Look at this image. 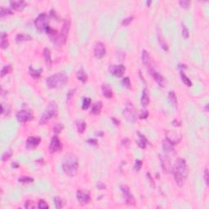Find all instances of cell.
I'll list each match as a JSON object with an SVG mask.
<instances>
[{
	"label": "cell",
	"mask_w": 209,
	"mask_h": 209,
	"mask_svg": "<svg viewBox=\"0 0 209 209\" xmlns=\"http://www.w3.org/2000/svg\"><path fill=\"white\" fill-rule=\"evenodd\" d=\"M175 181L179 186H182L188 176V167L184 158H178L172 169Z\"/></svg>",
	"instance_id": "cell-1"
},
{
	"label": "cell",
	"mask_w": 209,
	"mask_h": 209,
	"mask_svg": "<svg viewBox=\"0 0 209 209\" xmlns=\"http://www.w3.org/2000/svg\"><path fill=\"white\" fill-rule=\"evenodd\" d=\"M78 159L73 154H69L65 158L62 163V169L64 173L68 176L72 177L77 173L78 168Z\"/></svg>",
	"instance_id": "cell-2"
},
{
	"label": "cell",
	"mask_w": 209,
	"mask_h": 209,
	"mask_svg": "<svg viewBox=\"0 0 209 209\" xmlns=\"http://www.w3.org/2000/svg\"><path fill=\"white\" fill-rule=\"evenodd\" d=\"M68 82V77L65 73H57L50 75L46 79V84L49 88H61Z\"/></svg>",
	"instance_id": "cell-3"
},
{
	"label": "cell",
	"mask_w": 209,
	"mask_h": 209,
	"mask_svg": "<svg viewBox=\"0 0 209 209\" xmlns=\"http://www.w3.org/2000/svg\"><path fill=\"white\" fill-rule=\"evenodd\" d=\"M57 115V106L55 101H51L48 105L47 109L43 112V114L40 118L39 120V124L40 125H45L47 123V122L52 119V118L56 117Z\"/></svg>",
	"instance_id": "cell-4"
},
{
	"label": "cell",
	"mask_w": 209,
	"mask_h": 209,
	"mask_svg": "<svg viewBox=\"0 0 209 209\" xmlns=\"http://www.w3.org/2000/svg\"><path fill=\"white\" fill-rule=\"evenodd\" d=\"M69 28H70V21L69 19H66L64 21L61 30L60 32V34L57 35L55 38H53V40L55 44L58 46V47H61L66 42V39L68 37L69 31Z\"/></svg>",
	"instance_id": "cell-5"
},
{
	"label": "cell",
	"mask_w": 209,
	"mask_h": 209,
	"mask_svg": "<svg viewBox=\"0 0 209 209\" xmlns=\"http://www.w3.org/2000/svg\"><path fill=\"white\" fill-rule=\"evenodd\" d=\"M48 22H49V18L48 16L45 12H42L37 16V18L34 21V25L37 30L40 32H44L48 27Z\"/></svg>",
	"instance_id": "cell-6"
},
{
	"label": "cell",
	"mask_w": 209,
	"mask_h": 209,
	"mask_svg": "<svg viewBox=\"0 0 209 209\" xmlns=\"http://www.w3.org/2000/svg\"><path fill=\"white\" fill-rule=\"evenodd\" d=\"M123 115L125 116L126 119L130 123H135L137 119V113L136 108L134 105L129 103L126 104L125 108L123 110Z\"/></svg>",
	"instance_id": "cell-7"
},
{
	"label": "cell",
	"mask_w": 209,
	"mask_h": 209,
	"mask_svg": "<svg viewBox=\"0 0 209 209\" xmlns=\"http://www.w3.org/2000/svg\"><path fill=\"white\" fill-rule=\"evenodd\" d=\"M33 114L29 110H19L16 114V118L17 121L21 123H25L28 121L31 120L33 119Z\"/></svg>",
	"instance_id": "cell-8"
},
{
	"label": "cell",
	"mask_w": 209,
	"mask_h": 209,
	"mask_svg": "<svg viewBox=\"0 0 209 209\" xmlns=\"http://www.w3.org/2000/svg\"><path fill=\"white\" fill-rule=\"evenodd\" d=\"M120 189L122 193H123L126 204H128V205H134L135 204V199H134L133 195L131 193L128 186H127L125 185H122L120 186Z\"/></svg>",
	"instance_id": "cell-9"
},
{
	"label": "cell",
	"mask_w": 209,
	"mask_h": 209,
	"mask_svg": "<svg viewBox=\"0 0 209 209\" xmlns=\"http://www.w3.org/2000/svg\"><path fill=\"white\" fill-rule=\"evenodd\" d=\"M62 150V144L58 138L57 135L53 136L51 139V142L49 145V151L50 153H57L61 151Z\"/></svg>",
	"instance_id": "cell-10"
},
{
	"label": "cell",
	"mask_w": 209,
	"mask_h": 209,
	"mask_svg": "<svg viewBox=\"0 0 209 209\" xmlns=\"http://www.w3.org/2000/svg\"><path fill=\"white\" fill-rule=\"evenodd\" d=\"M76 198L81 205H86V204H89L91 196H90L89 192H88V191L79 189L76 192Z\"/></svg>",
	"instance_id": "cell-11"
},
{
	"label": "cell",
	"mask_w": 209,
	"mask_h": 209,
	"mask_svg": "<svg viewBox=\"0 0 209 209\" xmlns=\"http://www.w3.org/2000/svg\"><path fill=\"white\" fill-rule=\"evenodd\" d=\"M125 66L122 64L119 65H111L109 67V71L110 73L115 75L116 77H122L125 72Z\"/></svg>",
	"instance_id": "cell-12"
},
{
	"label": "cell",
	"mask_w": 209,
	"mask_h": 209,
	"mask_svg": "<svg viewBox=\"0 0 209 209\" xmlns=\"http://www.w3.org/2000/svg\"><path fill=\"white\" fill-rule=\"evenodd\" d=\"M149 73L151 74L152 77L154 79V81L156 82L159 87H161V88H164L165 87V85H166V80H165V78L162 76L161 73L156 71L154 69V68L150 70H149Z\"/></svg>",
	"instance_id": "cell-13"
},
{
	"label": "cell",
	"mask_w": 209,
	"mask_h": 209,
	"mask_svg": "<svg viewBox=\"0 0 209 209\" xmlns=\"http://www.w3.org/2000/svg\"><path fill=\"white\" fill-rule=\"evenodd\" d=\"M106 53L105 46L103 42H97L95 44L94 47V55L97 59H101L104 57V56Z\"/></svg>",
	"instance_id": "cell-14"
},
{
	"label": "cell",
	"mask_w": 209,
	"mask_h": 209,
	"mask_svg": "<svg viewBox=\"0 0 209 209\" xmlns=\"http://www.w3.org/2000/svg\"><path fill=\"white\" fill-rule=\"evenodd\" d=\"M141 61H142L143 65H146V67L148 69V71L150 70V69H154V65H153L151 57H150L149 52H147L146 49H143V50H142Z\"/></svg>",
	"instance_id": "cell-15"
},
{
	"label": "cell",
	"mask_w": 209,
	"mask_h": 209,
	"mask_svg": "<svg viewBox=\"0 0 209 209\" xmlns=\"http://www.w3.org/2000/svg\"><path fill=\"white\" fill-rule=\"evenodd\" d=\"M40 142H41V137L40 136H29L28 139L26 140V147L29 150L34 149L40 144Z\"/></svg>",
	"instance_id": "cell-16"
},
{
	"label": "cell",
	"mask_w": 209,
	"mask_h": 209,
	"mask_svg": "<svg viewBox=\"0 0 209 209\" xmlns=\"http://www.w3.org/2000/svg\"><path fill=\"white\" fill-rule=\"evenodd\" d=\"M137 136H138V140H136V144L137 146L141 148V149H145L146 147L147 144L149 143L146 137L144 136L143 134H141L140 131L137 132Z\"/></svg>",
	"instance_id": "cell-17"
},
{
	"label": "cell",
	"mask_w": 209,
	"mask_h": 209,
	"mask_svg": "<svg viewBox=\"0 0 209 209\" xmlns=\"http://www.w3.org/2000/svg\"><path fill=\"white\" fill-rule=\"evenodd\" d=\"M10 6L12 9L16 11H22L26 6L25 1H11L10 2Z\"/></svg>",
	"instance_id": "cell-18"
},
{
	"label": "cell",
	"mask_w": 209,
	"mask_h": 209,
	"mask_svg": "<svg viewBox=\"0 0 209 209\" xmlns=\"http://www.w3.org/2000/svg\"><path fill=\"white\" fill-rule=\"evenodd\" d=\"M101 91H102V94L105 98L110 99L113 97V90L108 84H102Z\"/></svg>",
	"instance_id": "cell-19"
},
{
	"label": "cell",
	"mask_w": 209,
	"mask_h": 209,
	"mask_svg": "<svg viewBox=\"0 0 209 209\" xmlns=\"http://www.w3.org/2000/svg\"><path fill=\"white\" fill-rule=\"evenodd\" d=\"M141 101L143 107H146L147 105L149 104V103H150V95H149V92H148L147 88L143 89Z\"/></svg>",
	"instance_id": "cell-20"
},
{
	"label": "cell",
	"mask_w": 209,
	"mask_h": 209,
	"mask_svg": "<svg viewBox=\"0 0 209 209\" xmlns=\"http://www.w3.org/2000/svg\"><path fill=\"white\" fill-rule=\"evenodd\" d=\"M0 47L2 49H6L9 46V42L7 39V34L5 32L1 33V36H0Z\"/></svg>",
	"instance_id": "cell-21"
},
{
	"label": "cell",
	"mask_w": 209,
	"mask_h": 209,
	"mask_svg": "<svg viewBox=\"0 0 209 209\" xmlns=\"http://www.w3.org/2000/svg\"><path fill=\"white\" fill-rule=\"evenodd\" d=\"M42 72V68L35 69L33 68L32 66H30V68H29V73H30V75L31 76L32 78H35V79H38V78H39L41 77Z\"/></svg>",
	"instance_id": "cell-22"
},
{
	"label": "cell",
	"mask_w": 209,
	"mask_h": 209,
	"mask_svg": "<svg viewBox=\"0 0 209 209\" xmlns=\"http://www.w3.org/2000/svg\"><path fill=\"white\" fill-rule=\"evenodd\" d=\"M101 109H102V102L99 100V101H96L94 104H92V109H91V114L94 115H99L101 111Z\"/></svg>",
	"instance_id": "cell-23"
},
{
	"label": "cell",
	"mask_w": 209,
	"mask_h": 209,
	"mask_svg": "<svg viewBox=\"0 0 209 209\" xmlns=\"http://www.w3.org/2000/svg\"><path fill=\"white\" fill-rule=\"evenodd\" d=\"M158 41L160 46H161V47H162L164 51H167L168 50V46H167V42L165 41V39H164V38L162 35L161 31H160L159 29H158Z\"/></svg>",
	"instance_id": "cell-24"
},
{
	"label": "cell",
	"mask_w": 209,
	"mask_h": 209,
	"mask_svg": "<svg viewBox=\"0 0 209 209\" xmlns=\"http://www.w3.org/2000/svg\"><path fill=\"white\" fill-rule=\"evenodd\" d=\"M162 149L166 152H172L174 150V144L167 140V138L162 141Z\"/></svg>",
	"instance_id": "cell-25"
},
{
	"label": "cell",
	"mask_w": 209,
	"mask_h": 209,
	"mask_svg": "<svg viewBox=\"0 0 209 209\" xmlns=\"http://www.w3.org/2000/svg\"><path fill=\"white\" fill-rule=\"evenodd\" d=\"M32 38L30 35L29 34H18L16 36V42H26V41H30Z\"/></svg>",
	"instance_id": "cell-26"
},
{
	"label": "cell",
	"mask_w": 209,
	"mask_h": 209,
	"mask_svg": "<svg viewBox=\"0 0 209 209\" xmlns=\"http://www.w3.org/2000/svg\"><path fill=\"white\" fill-rule=\"evenodd\" d=\"M76 75H77V78L82 83H86L88 81V74L84 71V69H78Z\"/></svg>",
	"instance_id": "cell-27"
},
{
	"label": "cell",
	"mask_w": 209,
	"mask_h": 209,
	"mask_svg": "<svg viewBox=\"0 0 209 209\" xmlns=\"http://www.w3.org/2000/svg\"><path fill=\"white\" fill-rule=\"evenodd\" d=\"M168 98H169V100L170 102L172 103L173 106L175 108L177 107V95L175 93V92L172 90L168 92Z\"/></svg>",
	"instance_id": "cell-28"
},
{
	"label": "cell",
	"mask_w": 209,
	"mask_h": 209,
	"mask_svg": "<svg viewBox=\"0 0 209 209\" xmlns=\"http://www.w3.org/2000/svg\"><path fill=\"white\" fill-rule=\"evenodd\" d=\"M76 126H77V130H78V132L84 133V131L86 130V127H87V123L84 120H79L76 123Z\"/></svg>",
	"instance_id": "cell-29"
},
{
	"label": "cell",
	"mask_w": 209,
	"mask_h": 209,
	"mask_svg": "<svg viewBox=\"0 0 209 209\" xmlns=\"http://www.w3.org/2000/svg\"><path fill=\"white\" fill-rule=\"evenodd\" d=\"M43 57H44V60H45V62L47 63L48 65L51 64V62H52L51 52H50V50L47 47H45L43 49Z\"/></svg>",
	"instance_id": "cell-30"
},
{
	"label": "cell",
	"mask_w": 209,
	"mask_h": 209,
	"mask_svg": "<svg viewBox=\"0 0 209 209\" xmlns=\"http://www.w3.org/2000/svg\"><path fill=\"white\" fill-rule=\"evenodd\" d=\"M13 12L11 10L10 8H6L3 7H1L0 8V17L3 19V17H5L7 16H9V15H12Z\"/></svg>",
	"instance_id": "cell-31"
},
{
	"label": "cell",
	"mask_w": 209,
	"mask_h": 209,
	"mask_svg": "<svg viewBox=\"0 0 209 209\" xmlns=\"http://www.w3.org/2000/svg\"><path fill=\"white\" fill-rule=\"evenodd\" d=\"M180 74H181V81H182L183 83L185 84L187 87H191V86H192V82H191V80L185 75V73H184V71H181V72H180Z\"/></svg>",
	"instance_id": "cell-32"
},
{
	"label": "cell",
	"mask_w": 209,
	"mask_h": 209,
	"mask_svg": "<svg viewBox=\"0 0 209 209\" xmlns=\"http://www.w3.org/2000/svg\"><path fill=\"white\" fill-rule=\"evenodd\" d=\"M11 69H12V67H11V65L10 64L9 65H7L5 66H3L2 69H1V77L3 78V77H4L5 75L7 74H8V73H10L11 71Z\"/></svg>",
	"instance_id": "cell-33"
},
{
	"label": "cell",
	"mask_w": 209,
	"mask_h": 209,
	"mask_svg": "<svg viewBox=\"0 0 209 209\" xmlns=\"http://www.w3.org/2000/svg\"><path fill=\"white\" fill-rule=\"evenodd\" d=\"M161 159V162H162V168L167 172L169 170V167H170V164H169V160L167 158V156H163L160 158Z\"/></svg>",
	"instance_id": "cell-34"
},
{
	"label": "cell",
	"mask_w": 209,
	"mask_h": 209,
	"mask_svg": "<svg viewBox=\"0 0 209 209\" xmlns=\"http://www.w3.org/2000/svg\"><path fill=\"white\" fill-rule=\"evenodd\" d=\"M121 84H123L127 89L131 88V80L129 77H124V78L121 80Z\"/></svg>",
	"instance_id": "cell-35"
},
{
	"label": "cell",
	"mask_w": 209,
	"mask_h": 209,
	"mask_svg": "<svg viewBox=\"0 0 209 209\" xmlns=\"http://www.w3.org/2000/svg\"><path fill=\"white\" fill-rule=\"evenodd\" d=\"M34 181V179L30 177H22L18 178V182L21 184H30Z\"/></svg>",
	"instance_id": "cell-36"
},
{
	"label": "cell",
	"mask_w": 209,
	"mask_h": 209,
	"mask_svg": "<svg viewBox=\"0 0 209 209\" xmlns=\"http://www.w3.org/2000/svg\"><path fill=\"white\" fill-rule=\"evenodd\" d=\"M11 155H12V151H11V150H6V151L3 154L1 159H2V161L6 162V161H7V160L10 158L11 157Z\"/></svg>",
	"instance_id": "cell-37"
},
{
	"label": "cell",
	"mask_w": 209,
	"mask_h": 209,
	"mask_svg": "<svg viewBox=\"0 0 209 209\" xmlns=\"http://www.w3.org/2000/svg\"><path fill=\"white\" fill-rule=\"evenodd\" d=\"M54 204H55L56 208L58 209L62 208L63 206H64V202L60 197H55L54 198Z\"/></svg>",
	"instance_id": "cell-38"
},
{
	"label": "cell",
	"mask_w": 209,
	"mask_h": 209,
	"mask_svg": "<svg viewBox=\"0 0 209 209\" xmlns=\"http://www.w3.org/2000/svg\"><path fill=\"white\" fill-rule=\"evenodd\" d=\"M91 102H92V100L89 97H84L83 100V103H82V109L83 110L88 109L89 106L91 105Z\"/></svg>",
	"instance_id": "cell-39"
},
{
	"label": "cell",
	"mask_w": 209,
	"mask_h": 209,
	"mask_svg": "<svg viewBox=\"0 0 209 209\" xmlns=\"http://www.w3.org/2000/svg\"><path fill=\"white\" fill-rule=\"evenodd\" d=\"M181 34L184 38L187 39L189 36V32L188 28L185 24H182V27H181Z\"/></svg>",
	"instance_id": "cell-40"
},
{
	"label": "cell",
	"mask_w": 209,
	"mask_h": 209,
	"mask_svg": "<svg viewBox=\"0 0 209 209\" xmlns=\"http://www.w3.org/2000/svg\"><path fill=\"white\" fill-rule=\"evenodd\" d=\"M64 128V126L62 125V123H57L56 125L54 126V127H53V131H54V133L57 135V134H59L62 129Z\"/></svg>",
	"instance_id": "cell-41"
},
{
	"label": "cell",
	"mask_w": 209,
	"mask_h": 209,
	"mask_svg": "<svg viewBox=\"0 0 209 209\" xmlns=\"http://www.w3.org/2000/svg\"><path fill=\"white\" fill-rule=\"evenodd\" d=\"M179 4L183 8H185V9H188L189 7H190L191 2H190V1H188V0H183V1H180V2H179Z\"/></svg>",
	"instance_id": "cell-42"
},
{
	"label": "cell",
	"mask_w": 209,
	"mask_h": 209,
	"mask_svg": "<svg viewBox=\"0 0 209 209\" xmlns=\"http://www.w3.org/2000/svg\"><path fill=\"white\" fill-rule=\"evenodd\" d=\"M38 207L41 209H46L49 208V206H48V204H47V202H45V201L42 200V199H40V200L38 201Z\"/></svg>",
	"instance_id": "cell-43"
},
{
	"label": "cell",
	"mask_w": 209,
	"mask_h": 209,
	"mask_svg": "<svg viewBox=\"0 0 209 209\" xmlns=\"http://www.w3.org/2000/svg\"><path fill=\"white\" fill-rule=\"evenodd\" d=\"M141 167H142V161L140 160V159H136V162H135V164H134V170L136 171V172H139L140 170H141Z\"/></svg>",
	"instance_id": "cell-44"
},
{
	"label": "cell",
	"mask_w": 209,
	"mask_h": 209,
	"mask_svg": "<svg viewBox=\"0 0 209 209\" xmlns=\"http://www.w3.org/2000/svg\"><path fill=\"white\" fill-rule=\"evenodd\" d=\"M25 208L27 209H32V208H36V206L34 205V201H31V200H27L26 203H25Z\"/></svg>",
	"instance_id": "cell-45"
},
{
	"label": "cell",
	"mask_w": 209,
	"mask_h": 209,
	"mask_svg": "<svg viewBox=\"0 0 209 209\" xmlns=\"http://www.w3.org/2000/svg\"><path fill=\"white\" fill-rule=\"evenodd\" d=\"M132 20H133V16H127V17H126V18H124V19L122 21V25L124 26H128L131 22L132 21Z\"/></svg>",
	"instance_id": "cell-46"
},
{
	"label": "cell",
	"mask_w": 209,
	"mask_h": 209,
	"mask_svg": "<svg viewBox=\"0 0 209 209\" xmlns=\"http://www.w3.org/2000/svg\"><path fill=\"white\" fill-rule=\"evenodd\" d=\"M1 107H2V114L3 115V114H5L7 116H8L9 115V114L11 113V108H10V106L8 105L7 106V109H5V106H4V104H3L2 103V104H1Z\"/></svg>",
	"instance_id": "cell-47"
},
{
	"label": "cell",
	"mask_w": 209,
	"mask_h": 209,
	"mask_svg": "<svg viewBox=\"0 0 209 209\" xmlns=\"http://www.w3.org/2000/svg\"><path fill=\"white\" fill-rule=\"evenodd\" d=\"M148 116H149V112H148V110H144L141 112V114L139 115V119H146L147 118H148Z\"/></svg>",
	"instance_id": "cell-48"
},
{
	"label": "cell",
	"mask_w": 209,
	"mask_h": 209,
	"mask_svg": "<svg viewBox=\"0 0 209 209\" xmlns=\"http://www.w3.org/2000/svg\"><path fill=\"white\" fill-rule=\"evenodd\" d=\"M75 91H76V89L75 88L69 89V90L68 92H67V100H69L73 97V94H74V92H75Z\"/></svg>",
	"instance_id": "cell-49"
},
{
	"label": "cell",
	"mask_w": 209,
	"mask_h": 209,
	"mask_svg": "<svg viewBox=\"0 0 209 209\" xmlns=\"http://www.w3.org/2000/svg\"><path fill=\"white\" fill-rule=\"evenodd\" d=\"M88 143L89 145H92V146H96L98 144V141L96 139H94V138H90L88 140Z\"/></svg>",
	"instance_id": "cell-50"
},
{
	"label": "cell",
	"mask_w": 209,
	"mask_h": 209,
	"mask_svg": "<svg viewBox=\"0 0 209 209\" xmlns=\"http://www.w3.org/2000/svg\"><path fill=\"white\" fill-rule=\"evenodd\" d=\"M204 180L207 185H208V168H206L204 170Z\"/></svg>",
	"instance_id": "cell-51"
},
{
	"label": "cell",
	"mask_w": 209,
	"mask_h": 209,
	"mask_svg": "<svg viewBox=\"0 0 209 209\" xmlns=\"http://www.w3.org/2000/svg\"><path fill=\"white\" fill-rule=\"evenodd\" d=\"M130 143H131L130 140H129V139H127V138H125L124 140H123V141H122V145H123V146H126V147L129 146Z\"/></svg>",
	"instance_id": "cell-52"
},
{
	"label": "cell",
	"mask_w": 209,
	"mask_h": 209,
	"mask_svg": "<svg viewBox=\"0 0 209 209\" xmlns=\"http://www.w3.org/2000/svg\"><path fill=\"white\" fill-rule=\"evenodd\" d=\"M177 67L179 69H181V71H184V69H187V65L185 64H179L177 65Z\"/></svg>",
	"instance_id": "cell-53"
},
{
	"label": "cell",
	"mask_w": 209,
	"mask_h": 209,
	"mask_svg": "<svg viewBox=\"0 0 209 209\" xmlns=\"http://www.w3.org/2000/svg\"><path fill=\"white\" fill-rule=\"evenodd\" d=\"M97 187H98L99 189H104L106 187V185H105L103 182L99 181V182H97Z\"/></svg>",
	"instance_id": "cell-54"
},
{
	"label": "cell",
	"mask_w": 209,
	"mask_h": 209,
	"mask_svg": "<svg viewBox=\"0 0 209 209\" xmlns=\"http://www.w3.org/2000/svg\"><path fill=\"white\" fill-rule=\"evenodd\" d=\"M172 124H173V126H174V127H180V126H181V123H180L178 120H177V119H174V120L172 122Z\"/></svg>",
	"instance_id": "cell-55"
},
{
	"label": "cell",
	"mask_w": 209,
	"mask_h": 209,
	"mask_svg": "<svg viewBox=\"0 0 209 209\" xmlns=\"http://www.w3.org/2000/svg\"><path fill=\"white\" fill-rule=\"evenodd\" d=\"M111 119H112V121H113V123H114V124H115V125H116V126L119 125V121L118 120V119H116L115 117H112V118H111Z\"/></svg>",
	"instance_id": "cell-56"
},
{
	"label": "cell",
	"mask_w": 209,
	"mask_h": 209,
	"mask_svg": "<svg viewBox=\"0 0 209 209\" xmlns=\"http://www.w3.org/2000/svg\"><path fill=\"white\" fill-rule=\"evenodd\" d=\"M147 177H148V178L150 179V181H151V184L153 185V186H154V181H153V179H152L151 175H150V173H147Z\"/></svg>",
	"instance_id": "cell-57"
},
{
	"label": "cell",
	"mask_w": 209,
	"mask_h": 209,
	"mask_svg": "<svg viewBox=\"0 0 209 209\" xmlns=\"http://www.w3.org/2000/svg\"><path fill=\"white\" fill-rule=\"evenodd\" d=\"M11 167L16 168V167H19V164H18V163H17V162H12V163H11Z\"/></svg>",
	"instance_id": "cell-58"
},
{
	"label": "cell",
	"mask_w": 209,
	"mask_h": 209,
	"mask_svg": "<svg viewBox=\"0 0 209 209\" xmlns=\"http://www.w3.org/2000/svg\"><path fill=\"white\" fill-rule=\"evenodd\" d=\"M95 134L96 135H98V136H103V133L102 132H96Z\"/></svg>",
	"instance_id": "cell-59"
},
{
	"label": "cell",
	"mask_w": 209,
	"mask_h": 209,
	"mask_svg": "<svg viewBox=\"0 0 209 209\" xmlns=\"http://www.w3.org/2000/svg\"><path fill=\"white\" fill-rule=\"evenodd\" d=\"M151 3H152L151 1H147V2H146V4L148 6H150V4H151Z\"/></svg>",
	"instance_id": "cell-60"
}]
</instances>
